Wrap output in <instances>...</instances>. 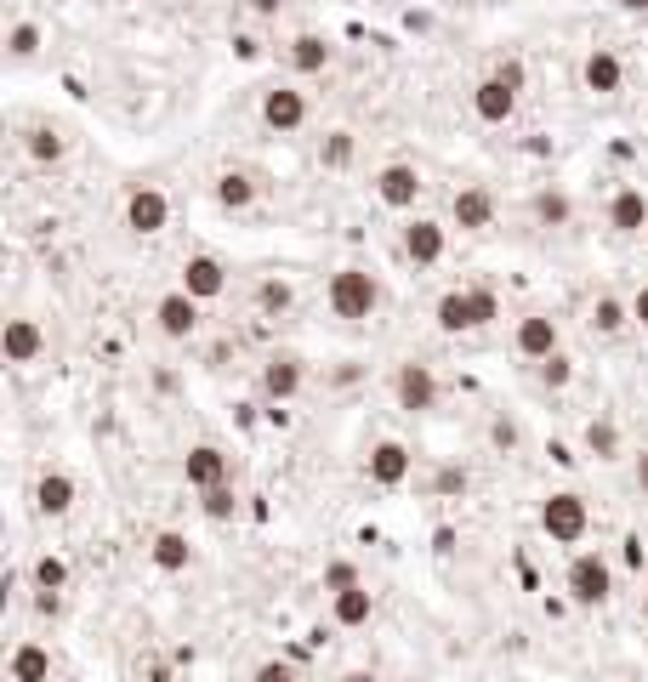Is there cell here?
I'll return each mask as SVG.
<instances>
[{
	"instance_id": "7dc6e473",
	"label": "cell",
	"mask_w": 648,
	"mask_h": 682,
	"mask_svg": "<svg viewBox=\"0 0 648 682\" xmlns=\"http://www.w3.org/2000/svg\"><path fill=\"white\" fill-rule=\"evenodd\" d=\"M642 626H648V592H642Z\"/></svg>"
},
{
	"instance_id": "4316f807",
	"label": "cell",
	"mask_w": 648,
	"mask_h": 682,
	"mask_svg": "<svg viewBox=\"0 0 648 682\" xmlns=\"http://www.w3.org/2000/svg\"><path fill=\"white\" fill-rule=\"evenodd\" d=\"M586 324H592V336H620V330L631 324V301H620V296H597L592 314H586Z\"/></svg>"
},
{
	"instance_id": "d6986e66",
	"label": "cell",
	"mask_w": 648,
	"mask_h": 682,
	"mask_svg": "<svg viewBox=\"0 0 648 682\" xmlns=\"http://www.w3.org/2000/svg\"><path fill=\"white\" fill-rule=\"evenodd\" d=\"M75 501H80L75 477L68 472H41V484H34V512H41V518H68Z\"/></svg>"
},
{
	"instance_id": "30bf717a",
	"label": "cell",
	"mask_w": 648,
	"mask_h": 682,
	"mask_svg": "<svg viewBox=\"0 0 648 682\" xmlns=\"http://www.w3.org/2000/svg\"><path fill=\"white\" fill-rule=\"evenodd\" d=\"M301 382H307V364H301L296 353H273V359L262 364V375H256V387H262L267 404H290V398L301 393Z\"/></svg>"
},
{
	"instance_id": "6da1fadb",
	"label": "cell",
	"mask_w": 648,
	"mask_h": 682,
	"mask_svg": "<svg viewBox=\"0 0 648 682\" xmlns=\"http://www.w3.org/2000/svg\"><path fill=\"white\" fill-rule=\"evenodd\" d=\"M501 319V296L495 290H443L438 307H432V324L443 336H472V330H490Z\"/></svg>"
},
{
	"instance_id": "8992f818",
	"label": "cell",
	"mask_w": 648,
	"mask_h": 682,
	"mask_svg": "<svg viewBox=\"0 0 648 682\" xmlns=\"http://www.w3.org/2000/svg\"><path fill=\"white\" fill-rule=\"evenodd\" d=\"M375 199L387 205V211H416V199L427 194V183H421V170L416 165H404V160H393V165H382L375 170Z\"/></svg>"
},
{
	"instance_id": "7c38bea8",
	"label": "cell",
	"mask_w": 648,
	"mask_h": 682,
	"mask_svg": "<svg viewBox=\"0 0 648 682\" xmlns=\"http://www.w3.org/2000/svg\"><path fill=\"white\" fill-rule=\"evenodd\" d=\"M409 466H416V455H409L398 438H382V443L364 455V477H370L375 490H398L404 477H409Z\"/></svg>"
},
{
	"instance_id": "f1b7e54d",
	"label": "cell",
	"mask_w": 648,
	"mask_h": 682,
	"mask_svg": "<svg viewBox=\"0 0 648 682\" xmlns=\"http://www.w3.org/2000/svg\"><path fill=\"white\" fill-rule=\"evenodd\" d=\"M529 211H535V222H540V228H569L574 205H569V194H558V188H540Z\"/></svg>"
},
{
	"instance_id": "5b68a950",
	"label": "cell",
	"mask_w": 648,
	"mask_h": 682,
	"mask_svg": "<svg viewBox=\"0 0 648 682\" xmlns=\"http://www.w3.org/2000/svg\"><path fill=\"white\" fill-rule=\"evenodd\" d=\"M398 251L416 262V267L443 262V251H450V222H438V217H409L404 233H398Z\"/></svg>"
},
{
	"instance_id": "f35d334b",
	"label": "cell",
	"mask_w": 648,
	"mask_h": 682,
	"mask_svg": "<svg viewBox=\"0 0 648 682\" xmlns=\"http://www.w3.org/2000/svg\"><path fill=\"white\" fill-rule=\"evenodd\" d=\"M495 75H501V80H506L512 91H524V86H529V68H524L518 57H512V63H501V68H495Z\"/></svg>"
},
{
	"instance_id": "4dcf8cb0",
	"label": "cell",
	"mask_w": 648,
	"mask_h": 682,
	"mask_svg": "<svg viewBox=\"0 0 648 682\" xmlns=\"http://www.w3.org/2000/svg\"><path fill=\"white\" fill-rule=\"evenodd\" d=\"M535 382H540L546 393H563V387L574 382V359H569V353L558 348L552 359H540V364H535Z\"/></svg>"
},
{
	"instance_id": "836d02e7",
	"label": "cell",
	"mask_w": 648,
	"mask_h": 682,
	"mask_svg": "<svg viewBox=\"0 0 648 682\" xmlns=\"http://www.w3.org/2000/svg\"><path fill=\"white\" fill-rule=\"evenodd\" d=\"M34 52H41V29H34V23H12V34H7V57H12V63H29Z\"/></svg>"
},
{
	"instance_id": "c3c4849f",
	"label": "cell",
	"mask_w": 648,
	"mask_h": 682,
	"mask_svg": "<svg viewBox=\"0 0 648 682\" xmlns=\"http://www.w3.org/2000/svg\"><path fill=\"white\" fill-rule=\"evenodd\" d=\"M642 239H648V233H642Z\"/></svg>"
},
{
	"instance_id": "52a82bcc",
	"label": "cell",
	"mask_w": 648,
	"mask_h": 682,
	"mask_svg": "<svg viewBox=\"0 0 648 682\" xmlns=\"http://www.w3.org/2000/svg\"><path fill=\"white\" fill-rule=\"evenodd\" d=\"M393 398H398V409H409V416H427V409H438V375H432V364H398L393 370Z\"/></svg>"
},
{
	"instance_id": "7bdbcfd3",
	"label": "cell",
	"mask_w": 648,
	"mask_h": 682,
	"mask_svg": "<svg viewBox=\"0 0 648 682\" xmlns=\"http://www.w3.org/2000/svg\"><path fill=\"white\" fill-rule=\"evenodd\" d=\"M490 438H495V443H501V450H512V443H518V432H512V427H506V421H495V432H490Z\"/></svg>"
},
{
	"instance_id": "83f0119b",
	"label": "cell",
	"mask_w": 648,
	"mask_h": 682,
	"mask_svg": "<svg viewBox=\"0 0 648 682\" xmlns=\"http://www.w3.org/2000/svg\"><path fill=\"white\" fill-rule=\"evenodd\" d=\"M23 148H29V160H41V165H57V160L68 154L63 131H52V125H29V131H23Z\"/></svg>"
},
{
	"instance_id": "ffe728a7",
	"label": "cell",
	"mask_w": 648,
	"mask_h": 682,
	"mask_svg": "<svg viewBox=\"0 0 648 682\" xmlns=\"http://www.w3.org/2000/svg\"><path fill=\"white\" fill-rule=\"evenodd\" d=\"M149 563H154L160 574H188V569H194L188 535H183V529H160V535L149 540Z\"/></svg>"
},
{
	"instance_id": "603a6c76",
	"label": "cell",
	"mask_w": 648,
	"mask_h": 682,
	"mask_svg": "<svg viewBox=\"0 0 648 682\" xmlns=\"http://www.w3.org/2000/svg\"><path fill=\"white\" fill-rule=\"evenodd\" d=\"M330 614H336V626L359 631V626H370V620H375V592L359 580V586H348V592H336V597H330Z\"/></svg>"
},
{
	"instance_id": "3957f363",
	"label": "cell",
	"mask_w": 648,
	"mask_h": 682,
	"mask_svg": "<svg viewBox=\"0 0 648 682\" xmlns=\"http://www.w3.org/2000/svg\"><path fill=\"white\" fill-rule=\"evenodd\" d=\"M592 529V506L586 495H574V490H552L540 501V535L552 540V546H580Z\"/></svg>"
},
{
	"instance_id": "d4e9b609",
	"label": "cell",
	"mask_w": 648,
	"mask_h": 682,
	"mask_svg": "<svg viewBox=\"0 0 648 682\" xmlns=\"http://www.w3.org/2000/svg\"><path fill=\"white\" fill-rule=\"evenodd\" d=\"M330 57H336V46L325 41V34H296L290 41V68L296 75H325Z\"/></svg>"
},
{
	"instance_id": "b9f144b4",
	"label": "cell",
	"mask_w": 648,
	"mask_h": 682,
	"mask_svg": "<svg viewBox=\"0 0 648 682\" xmlns=\"http://www.w3.org/2000/svg\"><path fill=\"white\" fill-rule=\"evenodd\" d=\"M608 7H614V12H631V18H642V12H648V0H608Z\"/></svg>"
},
{
	"instance_id": "e575fe53",
	"label": "cell",
	"mask_w": 648,
	"mask_h": 682,
	"mask_svg": "<svg viewBox=\"0 0 648 682\" xmlns=\"http://www.w3.org/2000/svg\"><path fill=\"white\" fill-rule=\"evenodd\" d=\"M348 586H359V569H353L348 558H330V563H325V592L336 597V592H348Z\"/></svg>"
},
{
	"instance_id": "d6a6232c",
	"label": "cell",
	"mask_w": 648,
	"mask_h": 682,
	"mask_svg": "<svg viewBox=\"0 0 648 682\" xmlns=\"http://www.w3.org/2000/svg\"><path fill=\"white\" fill-rule=\"evenodd\" d=\"M199 512L211 524H228V518H239V495L228 490V484H217V490H199Z\"/></svg>"
},
{
	"instance_id": "ac0fdd59",
	"label": "cell",
	"mask_w": 648,
	"mask_h": 682,
	"mask_svg": "<svg viewBox=\"0 0 648 682\" xmlns=\"http://www.w3.org/2000/svg\"><path fill=\"white\" fill-rule=\"evenodd\" d=\"M183 484H188V490H217V484H228V455L217 450V443H194V450L183 455Z\"/></svg>"
},
{
	"instance_id": "7a4b0ae2",
	"label": "cell",
	"mask_w": 648,
	"mask_h": 682,
	"mask_svg": "<svg viewBox=\"0 0 648 682\" xmlns=\"http://www.w3.org/2000/svg\"><path fill=\"white\" fill-rule=\"evenodd\" d=\"M325 301H330L336 319L364 324V319H375V307H382V279H375L370 267H336L330 285H325Z\"/></svg>"
},
{
	"instance_id": "d590c367",
	"label": "cell",
	"mask_w": 648,
	"mask_h": 682,
	"mask_svg": "<svg viewBox=\"0 0 648 682\" xmlns=\"http://www.w3.org/2000/svg\"><path fill=\"white\" fill-rule=\"evenodd\" d=\"M256 307H262V314H285V307H290V285L285 279H262Z\"/></svg>"
},
{
	"instance_id": "5bb4252c",
	"label": "cell",
	"mask_w": 648,
	"mask_h": 682,
	"mask_svg": "<svg viewBox=\"0 0 648 682\" xmlns=\"http://www.w3.org/2000/svg\"><path fill=\"white\" fill-rule=\"evenodd\" d=\"M512 348H518L529 364H540V359H552L563 348V330H558L552 314H524L518 319V336H512Z\"/></svg>"
},
{
	"instance_id": "ab89813d",
	"label": "cell",
	"mask_w": 648,
	"mask_h": 682,
	"mask_svg": "<svg viewBox=\"0 0 648 682\" xmlns=\"http://www.w3.org/2000/svg\"><path fill=\"white\" fill-rule=\"evenodd\" d=\"M631 324H642V330H648V285H637V290H631Z\"/></svg>"
},
{
	"instance_id": "4fadbf2b",
	"label": "cell",
	"mask_w": 648,
	"mask_h": 682,
	"mask_svg": "<svg viewBox=\"0 0 648 682\" xmlns=\"http://www.w3.org/2000/svg\"><path fill=\"white\" fill-rule=\"evenodd\" d=\"M580 86H586L592 97H620V86H626L620 52H614V46H592L586 63H580Z\"/></svg>"
},
{
	"instance_id": "bcb514c9",
	"label": "cell",
	"mask_w": 648,
	"mask_h": 682,
	"mask_svg": "<svg viewBox=\"0 0 648 682\" xmlns=\"http://www.w3.org/2000/svg\"><path fill=\"white\" fill-rule=\"evenodd\" d=\"M256 12H279V0H256Z\"/></svg>"
},
{
	"instance_id": "8d00e7d4",
	"label": "cell",
	"mask_w": 648,
	"mask_h": 682,
	"mask_svg": "<svg viewBox=\"0 0 648 682\" xmlns=\"http://www.w3.org/2000/svg\"><path fill=\"white\" fill-rule=\"evenodd\" d=\"M319 160H325V165H348V160H353V136H348V131H330L325 148H319Z\"/></svg>"
},
{
	"instance_id": "9a60e30c",
	"label": "cell",
	"mask_w": 648,
	"mask_h": 682,
	"mask_svg": "<svg viewBox=\"0 0 648 682\" xmlns=\"http://www.w3.org/2000/svg\"><path fill=\"white\" fill-rule=\"evenodd\" d=\"M183 290H188L194 301H217V296L228 290V262L211 256V251H194V256L183 262Z\"/></svg>"
},
{
	"instance_id": "277c9868",
	"label": "cell",
	"mask_w": 648,
	"mask_h": 682,
	"mask_svg": "<svg viewBox=\"0 0 648 682\" xmlns=\"http://www.w3.org/2000/svg\"><path fill=\"white\" fill-rule=\"evenodd\" d=\"M563 592L574 608H603L614 597V563L603 552H574L563 569Z\"/></svg>"
},
{
	"instance_id": "8fae6325",
	"label": "cell",
	"mask_w": 648,
	"mask_h": 682,
	"mask_svg": "<svg viewBox=\"0 0 648 682\" xmlns=\"http://www.w3.org/2000/svg\"><path fill=\"white\" fill-rule=\"evenodd\" d=\"M154 324H160V336L165 341H188L194 330H199V301L177 285V290H165L160 301H154Z\"/></svg>"
},
{
	"instance_id": "ba28073f",
	"label": "cell",
	"mask_w": 648,
	"mask_h": 682,
	"mask_svg": "<svg viewBox=\"0 0 648 682\" xmlns=\"http://www.w3.org/2000/svg\"><path fill=\"white\" fill-rule=\"evenodd\" d=\"M165 222H171V199H165L154 183H143V188H131V194H125V228H131L136 239L165 233Z\"/></svg>"
},
{
	"instance_id": "f546056e",
	"label": "cell",
	"mask_w": 648,
	"mask_h": 682,
	"mask_svg": "<svg viewBox=\"0 0 648 682\" xmlns=\"http://www.w3.org/2000/svg\"><path fill=\"white\" fill-rule=\"evenodd\" d=\"M29 580H34V592H63L68 586V558L41 552V558H34V569H29Z\"/></svg>"
},
{
	"instance_id": "1f68e13d",
	"label": "cell",
	"mask_w": 648,
	"mask_h": 682,
	"mask_svg": "<svg viewBox=\"0 0 648 682\" xmlns=\"http://www.w3.org/2000/svg\"><path fill=\"white\" fill-rule=\"evenodd\" d=\"M586 450L597 461H620V427L614 421H586Z\"/></svg>"
},
{
	"instance_id": "ee69618b",
	"label": "cell",
	"mask_w": 648,
	"mask_h": 682,
	"mask_svg": "<svg viewBox=\"0 0 648 682\" xmlns=\"http://www.w3.org/2000/svg\"><path fill=\"white\" fill-rule=\"evenodd\" d=\"M149 682H171V666H165V660H154V666H149Z\"/></svg>"
},
{
	"instance_id": "484cf974",
	"label": "cell",
	"mask_w": 648,
	"mask_h": 682,
	"mask_svg": "<svg viewBox=\"0 0 648 682\" xmlns=\"http://www.w3.org/2000/svg\"><path fill=\"white\" fill-rule=\"evenodd\" d=\"M12 682H52V648L46 642H18L12 648Z\"/></svg>"
},
{
	"instance_id": "44dd1931",
	"label": "cell",
	"mask_w": 648,
	"mask_h": 682,
	"mask_svg": "<svg viewBox=\"0 0 648 682\" xmlns=\"http://www.w3.org/2000/svg\"><path fill=\"white\" fill-rule=\"evenodd\" d=\"M603 217H608L614 233H648V194L642 188H614Z\"/></svg>"
},
{
	"instance_id": "7402d4cb",
	"label": "cell",
	"mask_w": 648,
	"mask_h": 682,
	"mask_svg": "<svg viewBox=\"0 0 648 682\" xmlns=\"http://www.w3.org/2000/svg\"><path fill=\"white\" fill-rule=\"evenodd\" d=\"M46 353V330H41V319H7V364H34Z\"/></svg>"
},
{
	"instance_id": "2e32d148",
	"label": "cell",
	"mask_w": 648,
	"mask_h": 682,
	"mask_svg": "<svg viewBox=\"0 0 648 682\" xmlns=\"http://www.w3.org/2000/svg\"><path fill=\"white\" fill-rule=\"evenodd\" d=\"M450 228H461V233H490V228H495V194H490V188H455V199H450Z\"/></svg>"
},
{
	"instance_id": "f6af8a7d",
	"label": "cell",
	"mask_w": 648,
	"mask_h": 682,
	"mask_svg": "<svg viewBox=\"0 0 648 682\" xmlns=\"http://www.w3.org/2000/svg\"><path fill=\"white\" fill-rule=\"evenodd\" d=\"M341 682H375V671H348V676H341Z\"/></svg>"
},
{
	"instance_id": "9c48e42d",
	"label": "cell",
	"mask_w": 648,
	"mask_h": 682,
	"mask_svg": "<svg viewBox=\"0 0 648 682\" xmlns=\"http://www.w3.org/2000/svg\"><path fill=\"white\" fill-rule=\"evenodd\" d=\"M262 125L279 131V136H296V131L307 125V91H296V86L262 91Z\"/></svg>"
},
{
	"instance_id": "e0dca14e",
	"label": "cell",
	"mask_w": 648,
	"mask_h": 682,
	"mask_svg": "<svg viewBox=\"0 0 648 682\" xmlns=\"http://www.w3.org/2000/svg\"><path fill=\"white\" fill-rule=\"evenodd\" d=\"M518 97H524V91H512L501 75H490V80L472 86V114L484 120V125H506L512 114H518Z\"/></svg>"
},
{
	"instance_id": "74e56055",
	"label": "cell",
	"mask_w": 648,
	"mask_h": 682,
	"mask_svg": "<svg viewBox=\"0 0 648 682\" xmlns=\"http://www.w3.org/2000/svg\"><path fill=\"white\" fill-rule=\"evenodd\" d=\"M251 682H296V666H290V660H262V666L251 671Z\"/></svg>"
},
{
	"instance_id": "cb8c5ba5",
	"label": "cell",
	"mask_w": 648,
	"mask_h": 682,
	"mask_svg": "<svg viewBox=\"0 0 648 682\" xmlns=\"http://www.w3.org/2000/svg\"><path fill=\"white\" fill-rule=\"evenodd\" d=\"M211 194H217V205H222V211H251V205H256V194H262V183L251 177V170H222V177L211 183Z\"/></svg>"
},
{
	"instance_id": "60d3db41",
	"label": "cell",
	"mask_w": 648,
	"mask_h": 682,
	"mask_svg": "<svg viewBox=\"0 0 648 682\" xmlns=\"http://www.w3.org/2000/svg\"><path fill=\"white\" fill-rule=\"evenodd\" d=\"M631 477H637V490H642V495H648V450H642V455H637V461H631Z\"/></svg>"
}]
</instances>
